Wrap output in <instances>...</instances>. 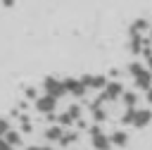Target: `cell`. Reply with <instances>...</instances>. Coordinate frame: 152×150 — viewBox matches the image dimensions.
Listing matches in <instances>:
<instances>
[{"mask_svg":"<svg viewBox=\"0 0 152 150\" xmlns=\"http://www.w3.org/2000/svg\"><path fill=\"white\" fill-rule=\"evenodd\" d=\"M131 74L135 76L138 86H142V88H147V86L152 83V71H145L140 64H133V67H131Z\"/></svg>","mask_w":152,"mask_h":150,"instance_id":"cell-1","label":"cell"},{"mask_svg":"<svg viewBox=\"0 0 152 150\" xmlns=\"http://www.w3.org/2000/svg\"><path fill=\"white\" fill-rule=\"evenodd\" d=\"M45 90H48V95H52V98H59V95L66 93L64 81H57V79H48V81H45Z\"/></svg>","mask_w":152,"mask_h":150,"instance_id":"cell-2","label":"cell"},{"mask_svg":"<svg viewBox=\"0 0 152 150\" xmlns=\"http://www.w3.org/2000/svg\"><path fill=\"white\" fill-rule=\"evenodd\" d=\"M55 105H57V98H52V95H43V98L36 100V107L43 110V112H52Z\"/></svg>","mask_w":152,"mask_h":150,"instance_id":"cell-3","label":"cell"},{"mask_svg":"<svg viewBox=\"0 0 152 150\" xmlns=\"http://www.w3.org/2000/svg\"><path fill=\"white\" fill-rule=\"evenodd\" d=\"M64 88H66L69 93H74V95H83V93H86V83H83V81H74V79H66V81H64Z\"/></svg>","mask_w":152,"mask_h":150,"instance_id":"cell-4","label":"cell"},{"mask_svg":"<svg viewBox=\"0 0 152 150\" xmlns=\"http://www.w3.org/2000/svg\"><path fill=\"white\" fill-rule=\"evenodd\" d=\"M121 83H104V95H102V100H114V98H119L121 95Z\"/></svg>","mask_w":152,"mask_h":150,"instance_id":"cell-5","label":"cell"},{"mask_svg":"<svg viewBox=\"0 0 152 150\" xmlns=\"http://www.w3.org/2000/svg\"><path fill=\"white\" fill-rule=\"evenodd\" d=\"M150 119H152V112H150V110H135V112H133V119H131V121H133L135 126H145V124H147Z\"/></svg>","mask_w":152,"mask_h":150,"instance_id":"cell-6","label":"cell"},{"mask_svg":"<svg viewBox=\"0 0 152 150\" xmlns=\"http://www.w3.org/2000/svg\"><path fill=\"white\" fill-rule=\"evenodd\" d=\"M93 145H95L97 150H107V148H109V140L100 133V129H93Z\"/></svg>","mask_w":152,"mask_h":150,"instance_id":"cell-7","label":"cell"},{"mask_svg":"<svg viewBox=\"0 0 152 150\" xmlns=\"http://www.w3.org/2000/svg\"><path fill=\"white\" fill-rule=\"evenodd\" d=\"M81 81H83L86 86H95V88H102V86H104V79H102V76H83Z\"/></svg>","mask_w":152,"mask_h":150,"instance_id":"cell-8","label":"cell"},{"mask_svg":"<svg viewBox=\"0 0 152 150\" xmlns=\"http://www.w3.org/2000/svg\"><path fill=\"white\" fill-rule=\"evenodd\" d=\"M2 136H5V140H7L10 145H14V143H19V133H17V131H10V129H7V131H5Z\"/></svg>","mask_w":152,"mask_h":150,"instance_id":"cell-9","label":"cell"},{"mask_svg":"<svg viewBox=\"0 0 152 150\" xmlns=\"http://www.w3.org/2000/svg\"><path fill=\"white\" fill-rule=\"evenodd\" d=\"M93 117H95L97 121H102V119H104V112L100 110V102H93Z\"/></svg>","mask_w":152,"mask_h":150,"instance_id":"cell-10","label":"cell"},{"mask_svg":"<svg viewBox=\"0 0 152 150\" xmlns=\"http://www.w3.org/2000/svg\"><path fill=\"white\" fill-rule=\"evenodd\" d=\"M124 100H126V105H128V107H133V105H135V93H126V95H124Z\"/></svg>","mask_w":152,"mask_h":150,"instance_id":"cell-11","label":"cell"},{"mask_svg":"<svg viewBox=\"0 0 152 150\" xmlns=\"http://www.w3.org/2000/svg\"><path fill=\"white\" fill-rule=\"evenodd\" d=\"M48 138H62V129H57V126L50 129V131H48Z\"/></svg>","mask_w":152,"mask_h":150,"instance_id":"cell-12","label":"cell"},{"mask_svg":"<svg viewBox=\"0 0 152 150\" xmlns=\"http://www.w3.org/2000/svg\"><path fill=\"white\" fill-rule=\"evenodd\" d=\"M112 140L121 145V143H126V133H121V131H119V133H114V136H112Z\"/></svg>","mask_w":152,"mask_h":150,"instance_id":"cell-13","label":"cell"},{"mask_svg":"<svg viewBox=\"0 0 152 150\" xmlns=\"http://www.w3.org/2000/svg\"><path fill=\"white\" fill-rule=\"evenodd\" d=\"M0 150H12V145H10L5 138H0Z\"/></svg>","mask_w":152,"mask_h":150,"instance_id":"cell-14","label":"cell"},{"mask_svg":"<svg viewBox=\"0 0 152 150\" xmlns=\"http://www.w3.org/2000/svg\"><path fill=\"white\" fill-rule=\"evenodd\" d=\"M7 129H10V124H7V121H5V119H0V136H2V133H5V131H7Z\"/></svg>","mask_w":152,"mask_h":150,"instance_id":"cell-15","label":"cell"},{"mask_svg":"<svg viewBox=\"0 0 152 150\" xmlns=\"http://www.w3.org/2000/svg\"><path fill=\"white\" fill-rule=\"evenodd\" d=\"M133 112H135V110H128V112L124 114V121H131V119H133Z\"/></svg>","mask_w":152,"mask_h":150,"instance_id":"cell-16","label":"cell"},{"mask_svg":"<svg viewBox=\"0 0 152 150\" xmlns=\"http://www.w3.org/2000/svg\"><path fill=\"white\" fill-rule=\"evenodd\" d=\"M147 64H150V69H152V52H147Z\"/></svg>","mask_w":152,"mask_h":150,"instance_id":"cell-17","label":"cell"},{"mask_svg":"<svg viewBox=\"0 0 152 150\" xmlns=\"http://www.w3.org/2000/svg\"><path fill=\"white\" fill-rule=\"evenodd\" d=\"M147 88H150V93H147V98H150V100H152V83H150V86H147Z\"/></svg>","mask_w":152,"mask_h":150,"instance_id":"cell-18","label":"cell"},{"mask_svg":"<svg viewBox=\"0 0 152 150\" xmlns=\"http://www.w3.org/2000/svg\"><path fill=\"white\" fill-rule=\"evenodd\" d=\"M26 150H40V148H26Z\"/></svg>","mask_w":152,"mask_h":150,"instance_id":"cell-19","label":"cell"},{"mask_svg":"<svg viewBox=\"0 0 152 150\" xmlns=\"http://www.w3.org/2000/svg\"><path fill=\"white\" fill-rule=\"evenodd\" d=\"M40 150H50V148H40Z\"/></svg>","mask_w":152,"mask_h":150,"instance_id":"cell-20","label":"cell"}]
</instances>
